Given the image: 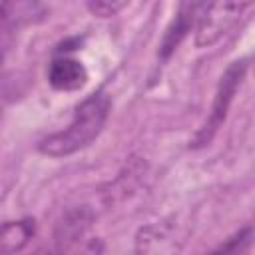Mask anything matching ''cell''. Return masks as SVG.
I'll use <instances>...</instances> for the list:
<instances>
[{
	"instance_id": "obj_1",
	"label": "cell",
	"mask_w": 255,
	"mask_h": 255,
	"mask_svg": "<svg viewBox=\"0 0 255 255\" xmlns=\"http://www.w3.org/2000/svg\"><path fill=\"white\" fill-rule=\"evenodd\" d=\"M110 108L112 102L104 92H96L88 96L78 106L70 126L62 131L44 137L38 143V151L50 157H66L84 149L102 133L110 116Z\"/></svg>"
},
{
	"instance_id": "obj_2",
	"label": "cell",
	"mask_w": 255,
	"mask_h": 255,
	"mask_svg": "<svg viewBox=\"0 0 255 255\" xmlns=\"http://www.w3.org/2000/svg\"><path fill=\"white\" fill-rule=\"evenodd\" d=\"M253 4L255 0H207L195 24V46L217 44Z\"/></svg>"
},
{
	"instance_id": "obj_3",
	"label": "cell",
	"mask_w": 255,
	"mask_h": 255,
	"mask_svg": "<svg viewBox=\"0 0 255 255\" xmlns=\"http://www.w3.org/2000/svg\"><path fill=\"white\" fill-rule=\"evenodd\" d=\"M245 72H247V60H237V62L229 64V68L223 72V76L217 84V90H215V98H213L209 116L205 118V122L197 129V133L193 135L191 147H203L215 137L217 129L223 126V122L227 118L229 106H231L237 90L241 88Z\"/></svg>"
},
{
	"instance_id": "obj_4",
	"label": "cell",
	"mask_w": 255,
	"mask_h": 255,
	"mask_svg": "<svg viewBox=\"0 0 255 255\" xmlns=\"http://www.w3.org/2000/svg\"><path fill=\"white\" fill-rule=\"evenodd\" d=\"M86 80H88V72L82 62L66 56L52 60L48 70V82L54 90L74 92V90H80L86 84Z\"/></svg>"
},
{
	"instance_id": "obj_5",
	"label": "cell",
	"mask_w": 255,
	"mask_h": 255,
	"mask_svg": "<svg viewBox=\"0 0 255 255\" xmlns=\"http://www.w3.org/2000/svg\"><path fill=\"white\" fill-rule=\"evenodd\" d=\"M92 223V211L88 207H76L70 209L56 227V243L58 249H70L74 243H78Z\"/></svg>"
},
{
	"instance_id": "obj_6",
	"label": "cell",
	"mask_w": 255,
	"mask_h": 255,
	"mask_svg": "<svg viewBox=\"0 0 255 255\" xmlns=\"http://www.w3.org/2000/svg\"><path fill=\"white\" fill-rule=\"evenodd\" d=\"M203 6H205V4H201L199 0H193V2H187V4L181 6L179 14L175 16L173 24L167 28V32H165V36H163V40H161V48H159V56H161V58H167V56L179 46V42L183 40V36L189 32L193 18H195V20L199 18Z\"/></svg>"
},
{
	"instance_id": "obj_7",
	"label": "cell",
	"mask_w": 255,
	"mask_h": 255,
	"mask_svg": "<svg viewBox=\"0 0 255 255\" xmlns=\"http://www.w3.org/2000/svg\"><path fill=\"white\" fill-rule=\"evenodd\" d=\"M36 225L34 219H22V221H8L2 225L0 235V251L2 253H16L26 247V243L34 237Z\"/></svg>"
},
{
	"instance_id": "obj_8",
	"label": "cell",
	"mask_w": 255,
	"mask_h": 255,
	"mask_svg": "<svg viewBox=\"0 0 255 255\" xmlns=\"http://www.w3.org/2000/svg\"><path fill=\"white\" fill-rule=\"evenodd\" d=\"M129 0H86L90 14L96 18H112L128 6Z\"/></svg>"
},
{
	"instance_id": "obj_9",
	"label": "cell",
	"mask_w": 255,
	"mask_h": 255,
	"mask_svg": "<svg viewBox=\"0 0 255 255\" xmlns=\"http://www.w3.org/2000/svg\"><path fill=\"white\" fill-rule=\"evenodd\" d=\"M18 0H2V20L8 22L12 16V10H16Z\"/></svg>"
},
{
	"instance_id": "obj_10",
	"label": "cell",
	"mask_w": 255,
	"mask_h": 255,
	"mask_svg": "<svg viewBox=\"0 0 255 255\" xmlns=\"http://www.w3.org/2000/svg\"><path fill=\"white\" fill-rule=\"evenodd\" d=\"M253 72H255V68H253Z\"/></svg>"
}]
</instances>
